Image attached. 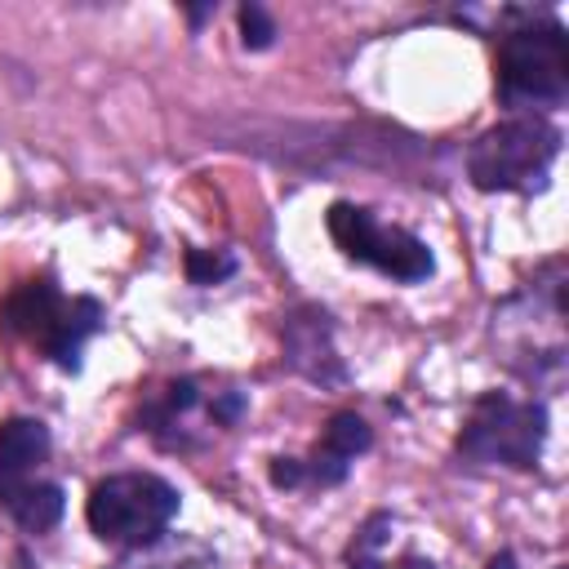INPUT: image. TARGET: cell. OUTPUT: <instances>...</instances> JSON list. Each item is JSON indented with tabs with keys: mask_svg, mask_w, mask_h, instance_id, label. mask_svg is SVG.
I'll return each instance as SVG.
<instances>
[{
	"mask_svg": "<svg viewBox=\"0 0 569 569\" xmlns=\"http://www.w3.org/2000/svg\"><path fill=\"white\" fill-rule=\"evenodd\" d=\"M0 329L58 369L76 373L84 342L102 329V302L98 298H67L49 271L13 284L0 302Z\"/></svg>",
	"mask_w": 569,
	"mask_h": 569,
	"instance_id": "obj_1",
	"label": "cell"
},
{
	"mask_svg": "<svg viewBox=\"0 0 569 569\" xmlns=\"http://www.w3.org/2000/svg\"><path fill=\"white\" fill-rule=\"evenodd\" d=\"M498 98L525 116L556 111L569 98V40L556 18L525 22L498 40Z\"/></svg>",
	"mask_w": 569,
	"mask_h": 569,
	"instance_id": "obj_2",
	"label": "cell"
},
{
	"mask_svg": "<svg viewBox=\"0 0 569 569\" xmlns=\"http://www.w3.org/2000/svg\"><path fill=\"white\" fill-rule=\"evenodd\" d=\"M49 453L53 440L40 418L0 422V507L27 533L53 529L67 507L62 485L49 476Z\"/></svg>",
	"mask_w": 569,
	"mask_h": 569,
	"instance_id": "obj_3",
	"label": "cell"
},
{
	"mask_svg": "<svg viewBox=\"0 0 569 569\" xmlns=\"http://www.w3.org/2000/svg\"><path fill=\"white\" fill-rule=\"evenodd\" d=\"M244 391L240 387H227V382H209V378H173L164 387H156L142 409H138V422L142 431L160 445V449H200L204 440H213L218 431L236 427L240 413H244Z\"/></svg>",
	"mask_w": 569,
	"mask_h": 569,
	"instance_id": "obj_4",
	"label": "cell"
},
{
	"mask_svg": "<svg viewBox=\"0 0 569 569\" xmlns=\"http://www.w3.org/2000/svg\"><path fill=\"white\" fill-rule=\"evenodd\" d=\"M560 156V129L542 116H511L485 129L467 151V173L480 191H520L533 196L547 187V173Z\"/></svg>",
	"mask_w": 569,
	"mask_h": 569,
	"instance_id": "obj_5",
	"label": "cell"
},
{
	"mask_svg": "<svg viewBox=\"0 0 569 569\" xmlns=\"http://www.w3.org/2000/svg\"><path fill=\"white\" fill-rule=\"evenodd\" d=\"M178 516V489L151 471H120L93 485L84 502L89 529L111 547H147L164 538V529Z\"/></svg>",
	"mask_w": 569,
	"mask_h": 569,
	"instance_id": "obj_6",
	"label": "cell"
},
{
	"mask_svg": "<svg viewBox=\"0 0 569 569\" xmlns=\"http://www.w3.org/2000/svg\"><path fill=\"white\" fill-rule=\"evenodd\" d=\"M542 440H547L542 400H516L507 391H485L458 431V458L525 471L538 462Z\"/></svg>",
	"mask_w": 569,
	"mask_h": 569,
	"instance_id": "obj_7",
	"label": "cell"
},
{
	"mask_svg": "<svg viewBox=\"0 0 569 569\" xmlns=\"http://www.w3.org/2000/svg\"><path fill=\"white\" fill-rule=\"evenodd\" d=\"M325 227H329L333 244H338L351 262H365V267H373V271H382V276H391V280H400V284H418V280H427V276L436 271L431 249H427L413 231L382 222V218H378L373 209H365V204L333 200L329 213H325Z\"/></svg>",
	"mask_w": 569,
	"mask_h": 569,
	"instance_id": "obj_8",
	"label": "cell"
},
{
	"mask_svg": "<svg viewBox=\"0 0 569 569\" xmlns=\"http://www.w3.org/2000/svg\"><path fill=\"white\" fill-rule=\"evenodd\" d=\"M373 445V431L360 413H333L307 458H271V485L276 489H302V485H342L351 462Z\"/></svg>",
	"mask_w": 569,
	"mask_h": 569,
	"instance_id": "obj_9",
	"label": "cell"
},
{
	"mask_svg": "<svg viewBox=\"0 0 569 569\" xmlns=\"http://www.w3.org/2000/svg\"><path fill=\"white\" fill-rule=\"evenodd\" d=\"M284 356L293 369H302L316 382H342V365L329 338V316L316 307H302L284 320Z\"/></svg>",
	"mask_w": 569,
	"mask_h": 569,
	"instance_id": "obj_10",
	"label": "cell"
},
{
	"mask_svg": "<svg viewBox=\"0 0 569 569\" xmlns=\"http://www.w3.org/2000/svg\"><path fill=\"white\" fill-rule=\"evenodd\" d=\"M111 569H218L213 547H204L200 538H182V533H164L147 547H133L124 560H116Z\"/></svg>",
	"mask_w": 569,
	"mask_h": 569,
	"instance_id": "obj_11",
	"label": "cell"
},
{
	"mask_svg": "<svg viewBox=\"0 0 569 569\" xmlns=\"http://www.w3.org/2000/svg\"><path fill=\"white\" fill-rule=\"evenodd\" d=\"M387 533H391V516H387V511L369 516L365 529H360L356 542H351V569H387L382 556H378V547L387 542Z\"/></svg>",
	"mask_w": 569,
	"mask_h": 569,
	"instance_id": "obj_12",
	"label": "cell"
},
{
	"mask_svg": "<svg viewBox=\"0 0 569 569\" xmlns=\"http://www.w3.org/2000/svg\"><path fill=\"white\" fill-rule=\"evenodd\" d=\"M187 280L191 284H218L236 271V258L227 249H187Z\"/></svg>",
	"mask_w": 569,
	"mask_h": 569,
	"instance_id": "obj_13",
	"label": "cell"
},
{
	"mask_svg": "<svg viewBox=\"0 0 569 569\" xmlns=\"http://www.w3.org/2000/svg\"><path fill=\"white\" fill-rule=\"evenodd\" d=\"M240 40H244V49H267L276 40V18L253 0L240 4Z\"/></svg>",
	"mask_w": 569,
	"mask_h": 569,
	"instance_id": "obj_14",
	"label": "cell"
},
{
	"mask_svg": "<svg viewBox=\"0 0 569 569\" xmlns=\"http://www.w3.org/2000/svg\"><path fill=\"white\" fill-rule=\"evenodd\" d=\"M0 569H36V565L27 560V551L18 542H4L0 538Z\"/></svg>",
	"mask_w": 569,
	"mask_h": 569,
	"instance_id": "obj_15",
	"label": "cell"
}]
</instances>
